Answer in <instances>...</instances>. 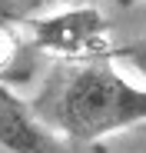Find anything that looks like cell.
I'll return each mask as SVG.
<instances>
[{
  "label": "cell",
  "mask_w": 146,
  "mask_h": 153,
  "mask_svg": "<svg viewBox=\"0 0 146 153\" xmlns=\"http://www.w3.org/2000/svg\"><path fill=\"white\" fill-rule=\"evenodd\" d=\"M0 150L7 153H63V143L40 123L33 107L0 83Z\"/></svg>",
  "instance_id": "3"
},
{
  "label": "cell",
  "mask_w": 146,
  "mask_h": 153,
  "mask_svg": "<svg viewBox=\"0 0 146 153\" xmlns=\"http://www.w3.org/2000/svg\"><path fill=\"white\" fill-rule=\"evenodd\" d=\"M27 27L33 47L63 63H96L110 60L113 53L110 23L96 7H66L57 13H40L27 20Z\"/></svg>",
  "instance_id": "2"
},
{
  "label": "cell",
  "mask_w": 146,
  "mask_h": 153,
  "mask_svg": "<svg viewBox=\"0 0 146 153\" xmlns=\"http://www.w3.org/2000/svg\"><path fill=\"white\" fill-rule=\"evenodd\" d=\"M110 60L116 67H126V70L139 73L143 80H146V37L143 40H133V43H123V47H113Z\"/></svg>",
  "instance_id": "4"
},
{
  "label": "cell",
  "mask_w": 146,
  "mask_h": 153,
  "mask_svg": "<svg viewBox=\"0 0 146 153\" xmlns=\"http://www.w3.org/2000/svg\"><path fill=\"white\" fill-rule=\"evenodd\" d=\"M136 4H146V0H116V7H136Z\"/></svg>",
  "instance_id": "7"
},
{
  "label": "cell",
  "mask_w": 146,
  "mask_h": 153,
  "mask_svg": "<svg viewBox=\"0 0 146 153\" xmlns=\"http://www.w3.org/2000/svg\"><path fill=\"white\" fill-rule=\"evenodd\" d=\"M33 113L70 143H96L146 123V90L130 83L113 60L70 63V70L46 83Z\"/></svg>",
  "instance_id": "1"
},
{
  "label": "cell",
  "mask_w": 146,
  "mask_h": 153,
  "mask_svg": "<svg viewBox=\"0 0 146 153\" xmlns=\"http://www.w3.org/2000/svg\"><path fill=\"white\" fill-rule=\"evenodd\" d=\"M46 4V0H0V23H27L30 17H37V10Z\"/></svg>",
  "instance_id": "5"
},
{
  "label": "cell",
  "mask_w": 146,
  "mask_h": 153,
  "mask_svg": "<svg viewBox=\"0 0 146 153\" xmlns=\"http://www.w3.org/2000/svg\"><path fill=\"white\" fill-rule=\"evenodd\" d=\"M17 53H20L17 27H10V23H0V73L10 70V63L17 60Z\"/></svg>",
  "instance_id": "6"
}]
</instances>
